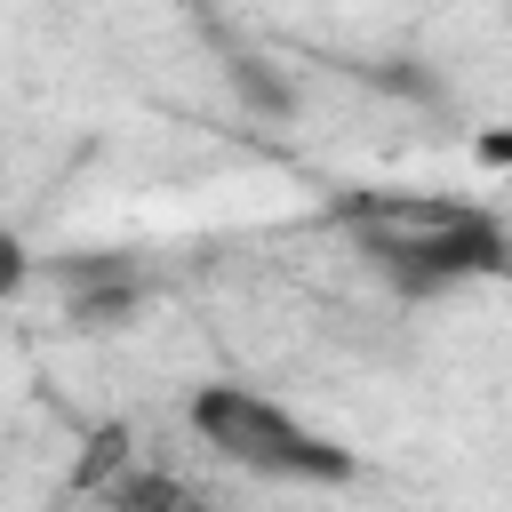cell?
I'll list each match as a JSON object with an SVG mask.
<instances>
[{"label": "cell", "mask_w": 512, "mask_h": 512, "mask_svg": "<svg viewBox=\"0 0 512 512\" xmlns=\"http://www.w3.org/2000/svg\"><path fill=\"white\" fill-rule=\"evenodd\" d=\"M344 240L368 256L376 280H392L400 296H440L464 280H488L512 264V240L488 208L472 200H440V192H352L336 208Z\"/></svg>", "instance_id": "1"}, {"label": "cell", "mask_w": 512, "mask_h": 512, "mask_svg": "<svg viewBox=\"0 0 512 512\" xmlns=\"http://www.w3.org/2000/svg\"><path fill=\"white\" fill-rule=\"evenodd\" d=\"M24 272H32V264H24V240H8V232H0V296H16V288H24Z\"/></svg>", "instance_id": "4"}, {"label": "cell", "mask_w": 512, "mask_h": 512, "mask_svg": "<svg viewBox=\"0 0 512 512\" xmlns=\"http://www.w3.org/2000/svg\"><path fill=\"white\" fill-rule=\"evenodd\" d=\"M192 432H200L208 456H224L232 472L272 480V488H344L352 480V448L312 432L296 408H280L256 384H200L192 392Z\"/></svg>", "instance_id": "2"}, {"label": "cell", "mask_w": 512, "mask_h": 512, "mask_svg": "<svg viewBox=\"0 0 512 512\" xmlns=\"http://www.w3.org/2000/svg\"><path fill=\"white\" fill-rule=\"evenodd\" d=\"M232 80H240V96H248L256 112H288V88H280V72H272L264 56H232Z\"/></svg>", "instance_id": "3"}]
</instances>
